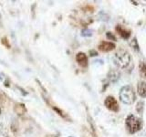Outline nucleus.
Wrapping results in <instances>:
<instances>
[{
	"mask_svg": "<svg viewBox=\"0 0 146 137\" xmlns=\"http://www.w3.org/2000/svg\"><path fill=\"white\" fill-rule=\"evenodd\" d=\"M76 61L80 66L81 67H87L88 66V58H87L86 54L83 52H79L76 55Z\"/></svg>",
	"mask_w": 146,
	"mask_h": 137,
	"instance_id": "nucleus-6",
	"label": "nucleus"
},
{
	"mask_svg": "<svg viewBox=\"0 0 146 137\" xmlns=\"http://www.w3.org/2000/svg\"><path fill=\"white\" fill-rule=\"evenodd\" d=\"M91 30H90V29H83L81 31V36L82 37H90V36H91Z\"/></svg>",
	"mask_w": 146,
	"mask_h": 137,
	"instance_id": "nucleus-14",
	"label": "nucleus"
},
{
	"mask_svg": "<svg viewBox=\"0 0 146 137\" xmlns=\"http://www.w3.org/2000/svg\"><path fill=\"white\" fill-rule=\"evenodd\" d=\"M116 30H117L118 33L122 37L123 39H129V38H130L131 32H130L129 30H127L126 29H124V27H123L122 26L118 25V26L116 27Z\"/></svg>",
	"mask_w": 146,
	"mask_h": 137,
	"instance_id": "nucleus-8",
	"label": "nucleus"
},
{
	"mask_svg": "<svg viewBox=\"0 0 146 137\" xmlns=\"http://www.w3.org/2000/svg\"><path fill=\"white\" fill-rule=\"evenodd\" d=\"M137 90L141 98H146V81H140L137 86Z\"/></svg>",
	"mask_w": 146,
	"mask_h": 137,
	"instance_id": "nucleus-7",
	"label": "nucleus"
},
{
	"mask_svg": "<svg viewBox=\"0 0 146 137\" xmlns=\"http://www.w3.org/2000/svg\"><path fill=\"white\" fill-rule=\"evenodd\" d=\"M139 68H140L141 75L146 79V62L145 61L140 62V64H139Z\"/></svg>",
	"mask_w": 146,
	"mask_h": 137,
	"instance_id": "nucleus-11",
	"label": "nucleus"
},
{
	"mask_svg": "<svg viewBox=\"0 0 146 137\" xmlns=\"http://www.w3.org/2000/svg\"><path fill=\"white\" fill-rule=\"evenodd\" d=\"M125 125L130 134H135L141 129V122L133 114L128 115L125 120Z\"/></svg>",
	"mask_w": 146,
	"mask_h": 137,
	"instance_id": "nucleus-3",
	"label": "nucleus"
},
{
	"mask_svg": "<svg viewBox=\"0 0 146 137\" xmlns=\"http://www.w3.org/2000/svg\"><path fill=\"white\" fill-rule=\"evenodd\" d=\"M0 112H1V110H0Z\"/></svg>",
	"mask_w": 146,
	"mask_h": 137,
	"instance_id": "nucleus-18",
	"label": "nucleus"
},
{
	"mask_svg": "<svg viewBox=\"0 0 146 137\" xmlns=\"http://www.w3.org/2000/svg\"><path fill=\"white\" fill-rule=\"evenodd\" d=\"M136 96L133 88L131 85H126L122 87L120 91V100L122 103L127 105H131L135 102Z\"/></svg>",
	"mask_w": 146,
	"mask_h": 137,
	"instance_id": "nucleus-2",
	"label": "nucleus"
},
{
	"mask_svg": "<svg viewBox=\"0 0 146 137\" xmlns=\"http://www.w3.org/2000/svg\"><path fill=\"white\" fill-rule=\"evenodd\" d=\"M116 48V45L115 43L113 42H108V41H102L99 46H98V49L102 52H109V51H111L114 49Z\"/></svg>",
	"mask_w": 146,
	"mask_h": 137,
	"instance_id": "nucleus-5",
	"label": "nucleus"
},
{
	"mask_svg": "<svg viewBox=\"0 0 146 137\" xmlns=\"http://www.w3.org/2000/svg\"><path fill=\"white\" fill-rule=\"evenodd\" d=\"M14 110H15V112L18 114V115L24 114L27 112V109L25 107V105L22 104V103H17L15 105V107H14Z\"/></svg>",
	"mask_w": 146,
	"mask_h": 137,
	"instance_id": "nucleus-9",
	"label": "nucleus"
},
{
	"mask_svg": "<svg viewBox=\"0 0 146 137\" xmlns=\"http://www.w3.org/2000/svg\"><path fill=\"white\" fill-rule=\"evenodd\" d=\"M104 104L108 110H110V111H111V112H119V109H120L119 108L118 102L113 96H108L104 100Z\"/></svg>",
	"mask_w": 146,
	"mask_h": 137,
	"instance_id": "nucleus-4",
	"label": "nucleus"
},
{
	"mask_svg": "<svg viewBox=\"0 0 146 137\" xmlns=\"http://www.w3.org/2000/svg\"><path fill=\"white\" fill-rule=\"evenodd\" d=\"M143 102H139L138 104H137V107H136V110H137V112H143Z\"/></svg>",
	"mask_w": 146,
	"mask_h": 137,
	"instance_id": "nucleus-13",
	"label": "nucleus"
},
{
	"mask_svg": "<svg viewBox=\"0 0 146 137\" xmlns=\"http://www.w3.org/2000/svg\"><path fill=\"white\" fill-rule=\"evenodd\" d=\"M7 137H8V136H7Z\"/></svg>",
	"mask_w": 146,
	"mask_h": 137,
	"instance_id": "nucleus-19",
	"label": "nucleus"
},
{
	"mask_svg": "<svg viewBox=\"0 0 146 137\" xmlns=\"http://www.w3.org/2000/svg\"><path fill=\"white\" fill-rule=\"evenodd\" d=\"M120 75H119V73L117 71H114V70H111L109 72V74H108V79L110 81H111V82H115L119 78Z\"/></svg>",
	"mask_w": 146,
	"mask_h": 137,
	"instance_id": "nucleus-10",
	"label": "nucleus"
},
{
	"mask_svg": "<svg viewBox=\"0 0 146 137\" xmlns=\"http://www.w3.org/2000/svg\"><path fill=\"white\" fill-rule=\"evenodd\" d=\"M2 44L6 46V47H7V49L10 48V45H9V43H8V41H7V38H3V39H2Z\"/></svg>",
	"mask_w": 146,
	"mask_h": 137,
	"instance_id": "nucleus-16",
	"label": "nucleus"
},
{
	"mask_svg": "<svg viewBox=\"0 0 146 137\" xmlns=\"http://www.w3.org/2000/svg\"><path fill=\"white\" fill-rule=\"evenodd\" d=\"M106 36H107V38H108L109 39H112V40H114V41H116V37L114 36L113 34H111V32H107V33H106Z\"/></svg>",
	"mask_w": 146,
	"mask_h": 137,
	"instance_id": "nucleus-15",
	"label": "nucleus"
},
{
	"mask_svg": "<svg viewBox=\"0 0 146 137\" xmlns=\"http://www.w3.org/2000/svg\"><path fill=\"white\" fill-rule=\"evenodd\" d=\"M114 64L120 68H125L129 66L131 62V55L124 49H120L113 56Z\"/></svg>",
	"mask_w": 146,
	"mask_h": 137,
	"instance_id": "nucleus-1",
	"label": "nucleus"
},
{
	"mask_svg": "<svg viewBox=\"0 0 146 137\" xmlns=\"http://www.w3.org/2000/svg\"><path fill=\"white\" fill-rule=\"evenodd\" d=\"M90 56H97V55H98L97 51H95V50H90Z\"/></svg>",
	"mask_w": 146,
	"mask_h": 137,
	"instance_id": "nucleus-17",
	"label": "nucleus"
},
{
	"mask_svg": "<svg viewBox=\"0 0 146 137\" xmlns=\"http://www.w3.org/2000/svg\"><path fill=\"white\" fill-rule=\"evenodd\" d=\"M131 47H133L135 49V50L139 51V45H138V42H137L136 38H134L133 39H132V41L131 42Z\"/></svg>",
	"mask_w": 146,
	"mask_h": 137,
	"instance_id": "nucleus-12",
	"label": "nucleus"
}]
</instances>
